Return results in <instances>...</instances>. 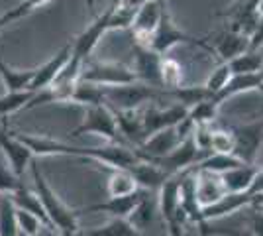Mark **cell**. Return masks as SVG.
Returning a JSON list of instances; mask_svg holds the SVG:
<instances>
[{
	"mask_svg": "<svg viewBox=\"0 0 263 236\" xmlns=\"http://www.w3.org/2000/svg\"><path fill=\"white\" fill-rule=\"evenodd\" d=\"M32 177H33V191L40 195V199L44 203V209L51 225L55 226L57 230V236H73L79 230V223H77V214L79 211H73L69 209L65 203L59 199V195L49 187V183L45 181V177L42 175L40 168L32 164Z\"/></svg>",
	"mask_w": 263,
	"mask_h": 236,
	"instance_id": "obj_1",
	"label": "cell"
},
{
	"mask_svg": "<svg viewBox=\"0 0 263 236\" xmlns=\"http://www.w3.org/2000/svg\"><path fill=\"white\" fill-rule=\"evenodd\" d=\"M181 181L183 173L171 175L159 189V213L163 216L169 236H186L185 225L189 219L181 207Z\"/></svg>",
	"mask_w": 263,
	"mask_h": 236,
	"instance_id": "obj_2",
	"label": "cell"
},
{
	"mask_svg": "<svg viewBox=\"0 0 263 236\" xmlns=\"http://www.w3.org/2000/svg\"><path fill=\"white\" fill-rule=\"evenodd\" d=\"M83 134H97L108 140V144H124L126 140L122 138L116 114L108 104H97L85 108V118L77 128L71 132L73 138Z\"/></svg>",
	"mask_w": 263,
	"mask_h": 236,
	"instance_id": "obj_3",
	"label": "cell"
},
{
	"mask_svg": "<svg viewBox=\"0 0 263 236\" xmlns=\"http://www.w3.org/2000/svg\"><path fill=\"white\" fill-rule=\"evenodd\" d=\"M106 104L114 111H138L145 102H157L163 99V89H155L145 83H132L122 87H104Z\"/></svg>",
	"mask_w": 263,
	"mask_h": 236,
	"instance_id": "obj_4",
	"label": "cell"
},
{
	"mask_svg": "<svg viewBox=\"0 0 263 236\" xmlns=\"http://www.w3.org/2000/svg\"><path fill=\"white\" fill-rule=\"evenodd\" d=\"M81 81H87L99 87H122L138 83L134 69L118 61H90L83 65Z\"/></svg>",
	"mask_w": 263,
	"mask_h": 236,
	"instance_id": "obj_5",
	"label": "cell"
},
{
	"mask_svg": "<svg viewBox=\"0 0 263 236\" xmlns=\"http://www.w3.org/2000/svg\"><path fill=\"white\" fill-rule=\"evenodd\" d=\"M181 44H191V45H200V47H204L206 42H204L202 38H193V35L186 34L185 30H181V28L173 22V18L169 16V12L165 10L161 22H159L157 30H155L154 35H152V40H149V49L157 51L159 56H167L173 47H177V45H181Z\"/></svg>",
	"mask_w": 263,
	"mask_h": 236,
	"instance_id": "obj_6",
	"label": "cell"
},
{
	"mask_svg": "<svg viewBox=\"0 0 263 236\" xmlns=\"http://www.w3.org/2000/svg\"><path fill=\"white\" fill-rule=\"evenodd\" d=\"M165 10H167L165 0H149V2H145L138 8L134 24H132L134 44L142 45V47H149V40H152V35L161 22Z\"/></svg>",
	"mask_w": 263,
	"mask_h": 236,
	"instance_id": "obj_7",
	"label": "cell"
},
{
	"mask_svg": "<svg viewBox=\"0 0 263 236\" xmlns=\"http://www.w3.org/2000/svg\"><path fill=\"white\" fill-rule=\"evenodd\" d=\"M232 132L236 138L234 156L241 159L243 164H255L257 154H259L263 144V120L234 126Z\"/></svg>",
	"mask_w": 263,
	"mask_h": 236,
	"instance_id": "obj_8",
	"label": "cell"
},
{
	"mask_svg": "<svg viewBox=\"0 0 263 236\" xmlns=\"http://www.w3.org/2000/svg\"><path fill=\"white\" fill-rule=\"evenodd\" d=\"M189 108L181 102H173L169 106H157L152 104L142 113L143 116V128H145V140L155 132H161L165 128L177 126L181 120H185Z\"/></svg>",
	"mask_w": 263,
	"mask_h": 236,
	"instance_id": "obj_9",
	"label": "cell"
},
{
	"mask_svg": "<svg viewBox=\"0 0 263 236\" xmlns=\"http://www.w3.org/2000/svg\"><path fill=\"white\" fill-rule=\"evenodd\" d=\"M163 57L157 51L149 49V47H142V45L134 44V63L132 69L136 73V77L140 83H145L155 89H163L161 87V63Z\"/></svg>",
	"mask_w": 263,
	"mask_h": 236,
	"instance_id": "obj_10",
	"label": "cell"
},
{
	"mask_svg": "<svg viewBox=\"0 0 263 236\" xmlns=\"http://www.w3.org/2000/svg\"><path fill=\"white\" fill-rule=\"evenodd\" d=\"M0 150L6 157V164L10 166V169L18 177H22L26 168L32 166L33 157H35L32 150L26 146L18 136L8 132L6 124L0 126Z\"/></svg>",
	"mask_w": 263,
	"mask_h": 236,
	"instance_id": "obj_11",
	"label": "cell"
},
{
	"mask_svg": "<svg viewBox=\"0 0 263 236\" xmlns=\"http://www.w3.org/2000/svg\"><path fill=\"white\" fill-rule=\"evenodd\" d=\"M185 140L181 138L177 126H171V128H165L161 132H155L152 134L142 146L136 148V154L140 159H145V161H155V159H161V157L169 156L173 150L181 146Z\"/></svg>",
	"mask_w": 263,
	"mask_h": 236,
	"instance_id": "obj_12",
	"label": "cell"
},
{
	"mask_svg": "<svg viewBox=\"0 0 263 236\" xmlns=\"http://www.w3.org/2000/svg\"><path fill=\"white\" fill-rule=\"evenodd\" d=\"M22 140L26 146L33 152V156H71V157H87V148L81 146H71L63 140H55L49 136H40V134H16Z\"/></svg>",
	"mask_w": 263,
	"mask_h": 236,
	"instance_id": "obj_13",
	"label": "cell"
},
{
	"mask_svg": "<svg viewBox=\"0 0 263 236\" xmlns=\"http://www.w3.org/2000/svg\"><path fill=\"white\" fill-rule=\"evenodd\" d=\"M204 49H206V51H212L220 61H226V63H228L234 57H238V56H241V53H246L248 49H252V40H250L248 35L240 34V32H236V30H230V28L226 26V30H224L222 34L216 35L214 44L210 45L209 42H206Z\"/></svg>",
	"mask_w": 263,
	"mask_h": 236,
	"instance_id": "obj_14",
	"label": "cell"
},
{
	"mask_svg": "<svg viewBox=\"0 0 263 236\" xmlns=\"http://www.w3.org/2000/svg\"><path fill=\"white\" fill-rule=\"evenodd\" d=\"M257 195H253L252 191L248 193H226L218 203L210 205L206 209H202V223H210V221H218L224 216L241 211L243 207H250L253 203H257Z\"/></svg>",
	"mask_w": 263,
	"mask_h": 236,
	"instance_id": "obj_15",
	"label": "cell"
},
{
	"mask_svg": "<svg viewBox=\"0 0 263 236\" xmlns=\"http://www.w3.org/2000/svg\"><path fill=\"white\" fill-rule=\"evenodd\" d=\"M143 195H145V191L140 189L138 193L126 195V197H108L104 203L88 205L85 209H81L79 213H108L112 219H130L132 213L136 211V207L143 199Z\"/></svg>",
	"mask_w": 263,
	"mask_h": 236,
	"instance_id": "obj_16",
	"label": "cell"
},
{
	"mask_svg": "<svg viewBox=\"0 0 263 236\" xmlns=\"http://www.w3.org/2000/svg\"><path fill=\"white\" fill-rule=\"evenodd\" d=\"M71 51H73V44L63 45L49 61H45L42 67L35 69V77H33L32 85H30V90L37 93V90H42V89H47L55 79H57V75L63 71V67L69 63Z\"/></svg>",
	"mask_w": 263,
	"mask_h": 236,
	"instance_id": "obj_17",
	"label": "cell"
},
{
	"mask_svg": "<svg viewBox=\"0 0 263 236\" xmlns=\"http://www.w3.org/2000/svg\"><path fill=\"white\" fill-rule=\"evenodd\" d=\"M195 179H197V197L202 209L218 203L226 195V187L218 173H212L206 169H195Z\"/></svg>",
	"mask_w": 263,
	"mask_h": 236,
	"instance_id": "obj_18",
	"label": "cell"
},
{
	"mask_svg": "<svg viewBox=\"0 0 263 236\" xmlns=\"http://www.w3.org/2000/svg\"><path fill=\"white\" fill-rule=\"evenodd\" d=\"M114 114H116V122H118L122 138L132 148L142 146L145 142V128H143L142 113L140 111H114Z\"/></svg>",
	"mask_w": 263,
	"mask_h": 236,
	"instance_id": "obj_19",
	"label": "cell"
},
{
	"mask_svg": "<svg viewBox=\"0 0 263 236\" xmlns=\"http://www.w3.org/2000/svg\"><path fill=\"white\" fill-rule=\"evenodd\" d=\"M252 90H263V71L261 73H243V75H234L232 81L220 90L218 95L212 97V101L218 106H222L224 102L238 97L241 93H252Z\"/></svg>",
	"mask_w": 263,
	"mask_h": 236,
	"instance_id": "obj_20",
	"label": "cell"
},
{
	"mask_svg": "<svg viewBox=\"0 0 263 236\" xmlns=\"http://www.w3.org/2000/svg\"><path fill=\"white\" fill-rule=\"evenodd\" d=\"M259 166L255 164H243L240 168H234L226 173H222V183L226 187V193H248L255 183V177L259 173Z\"/></svg>",
	"mask_w": 263,
	"mask_h": 236,
	"instance_id": "obj_21",
	"label": "cell"
},
{
	"mask_svg": "<svg viewBox=\"0 0 263 236\" xmlns=\"http://www.w3.org/2000/svg\"><path fill=\"white\" fill-rule=\"evenodd\" d=\"M130 171L134 173L140 189H143V191H159L161 185L171 177L165 169H161L152 161H145V159H140Z\"/></svg>",
	"mask_w": 263,
	"mask_h": 236,
	"instance_id": "obj_22",
	"label": "cell"
},
{
	"mask_svg": "<svg viewBox=\"0 0 263 236\" xmlns=\"http://www.w3.org/2000/svg\"><path fill=\"white\" fill-rule=\"evenodd\" d=\"M33 77H35V69H14L0 57V81L6 93L30 90Z\"/></svg>",
	"mask_w": 263,
	"mask_h": 236,
	"instance_id": "obj_23",
	"label": "cell"
},
{
	"mask_svg": "<svg viewBox=\"0 0 263 236\" xmlns=\"http://www.w3.org/2000/svg\"><path fill=\"white\" fill-rule=\"evenodd\" d=\"M12 199H14V205H16L18 209H24V211H28V213H33L35 216H40L51 232H57V230H55V226L51 225V221H49L47 213H45L44 203H42L40 195H37L35 191H30L26 185H22L18 191L12 193Z\"/></svg>",
	"mask_w": 263,
	"mask_h": 236,
	"instance_id": "obj_24",
	"label": "cell"
},
{
	"mask_svg": "<svg viewBox=\"0 0 263 236\" xmlns=\"http://www.w3.org/2000/svg\"><path fill=\"white\" fill-rule=\"evenodd\" d=\"M140 191V185L130 169H110V177L106 181L108 197H126Z\"/></svg>",
	"mask_w": 263,
	"mask_h": 236,
	"instance_id": "obj_25",
	"label": "cell"
},
{
	"mask_svg": "<svg viewBox=\"0 0 263 236\" xmlns=\"http://www.w3.org/2000/svg\"><path fill=\"white\" fill-rule=\"evenodd\" d=\"M12 193H0V236H20Z\"/></svg>",
	"mask_w": 263,
	"mask_h": 236,
	"instance_id": "obj_26",
	"label": "cell"
},
{
	"mask_svg": "<svg viewBox=\"0 0 263 236\" xmlns=\"http://www.w3.org/2000/svg\"><path fill=\"white\" fill-rule=\"evenodd\" d=\"M71 102L81 104V106H85V108H87V106H97V104H106L104 87L92 85V83H87V81H79Z\"/></svg>",
	"mask_w": 263,
	"mask_h": 236,
	"instance_id": "obj_27",
	"label": "cell"
},
{
	"mask_svg": "<svg viewBox=\"0 0 263 236\" xmlns=\"http://www.w3.org/2000/svg\"><path fill=\"white\" fill-rule=\"evenodd\" d=\"M240 166H243V161L238 159L236 156H232V154H214L212 152L195 169H206V171L222 175V173H226V171H230L234 168H240Z\"/></svg>",
	"mask_w": 263,
	"mask_h": 236,
	"instance_id": "obj_28",
	"label": "cell"
},
{
	"mask_svg": "<svg viewBox=\"0 0 263 236\" xmlns=\"http://www.w3.org/2000/svg\"><path fill=\"white\" fill-rule=\"evenodd\" d=\"M230 63L234 75H243V73H261L263 71V56L259 49H248L246 53L234 57Z\"/></svg>",
	"mask_w": 263,
	"mask_h": 236,
	"instance_id": "obj_29",
	"label": "cell"
},
{
	"mask_svg": "<svg viewBox=\"0 0 263 236\" xmlns=\"http://www.w3.org/2000/svg\"><path fill=\"white\" fill-rule=\"evenodd\" d=\"M33 90H20V93H4L0 97V118L10 116L18 111H26L33 99Z\"/></svg>",
	"mask_w": 263,
	"mask_h": 236,
	"instance_id": "obj_30",
	"label": "cell"
},
{
	"mask_svg": "<svg viewBox=\"0 0 263 236\" xmlns=\"http://www.w3.org/2000/svg\"><path fill=\"white\" fill-rule=\"evenodd\" d=\"M90 236H140V230L130 223V219H110L104 226L88 230Z\"/></svg>",
	"mask_w": 263,
	"mask_h": 236,
	"instance_id": "obj_31",
	"label": "cell"
},
{
	"mask_svg": "<svg viewBox=\"0 0 263 236\" xmlns=\"http://www.w3.org/2000/svg\"><path fill=\"white\" fill-rule=\"evenodd\" d=\"M161 87H163V90H173L183 87V67L173 57H163V63H161Z\"/></svg>",
	"mask_w": 263,
	"mask_h": 236,
	"instance_id": "obj_32",
	"label": "cell"
},
{
	"mask_svg": "<svg viewBox=\"0 0 263 236\" xmlns=\"http://www.w3.org/2000/svg\"><path fill=\"white\" fill-rule=\"evenodd\" d=\"M47 2H49V0H20L16 6L8 8V10L0 16V30L6 28L8 24H14V22H18V20H22L24 16L32 14L35 8L44 6V4H47Z\"/></svg>",
	"mask_w": 263,
	"mask_h": 236,
	"instance_id": "obj_33",
	"label": "cell"
},
{
	"mask_svg": "<svg viewBox=\"0 0 263 236\" xmlns=\"http://www.w3.org/2000/svg\"><path fill=\"white\" fill-rule=\"evenodd\" d=\"M232 77H234V71H232L230 63L220 61L218 65L214 67V71H212L209 77H206V81H204V87H206V90L210 93V97L218 95L220 90L230 83Z\"/></svg>",
	"mask_w": 263,
	"mask_h": 236,
	"instance_id": "obj_34",
	"label": "cell"
},
{
	"mask_svg": "<svg viewBox=\"0 0 263 236\" xmlns=\"http://www.w3.org/2000/svg\"><path fill=\"white\" fill-rule=\"evenodd\" d=\"M154 216H155V203L147 197V193L143 195V199L140 201V205L136 207V211L132 213L130 216V223L140 232H142L143 228H147V226L154 223Z\"/></svg>",
	"mask_w": 263,
	"mask_h": 236,
	"instance_id": "obj_35",
	"label": "cell"
},
{
	"mask_svg": "<svg viewBox=\"0 0 263 236\" xmlns=\"http://www.w3.org/2000/svg\"><path fill=\"white\" fill-rule=\"evenodd\" d=\"M212 152L214 154H232L236 148V138L232 128H214L212 126Z\"/></svg>",
	"mask_w": 263,
	"mask_h": 236,
	"instance_id": "obj_36",
	"label": "cell"
},
{
	"mask_svg": "<svg viewBox=\"0 0 263 236\" xmlns=\"http://www.w3.org/2000/svg\"><path fill=\"white\" fill-rule=\"evenodd\" d=\"M218 111H220L218 104L212 101V99H209V101H202L198 102L197 106H193L189 111V118L195 124H212L216 120V116H218Z\"/></svg>",
	"mask_w": 263,
	"mask_h": 236,
	"instance_id": "obj_37",
	"label": "cell"
},
{
	"mask_svg": "<svg viewBox=\"0 0 263 236\" xmlns=\"http://www.w3.org/2000/svg\"><path fill=\"white\" fill-rule=\"evenodd\" d=\"M18 209V207H16ZM18 214V228H20V232L22 234H28V236H37L42 230H49L45 223L40 219V216H35L33 213H28V211H24V209H18L16 211Z\"/></svg>",
	"mask_w": 263,
	"mask_h": 236,
	"instance_id": "obj_38",
	"label": "cell"
},
{
	"mask_svg": "<svg viewBox=\"0 0 263 236\" xmlns=\"http://www.w3.org/2000/svg\"><path fill=\"white\" fill-rule=\"evenodd\" d=\"M22 185V177H18L10 169V166H4L0 161V193H14Z\"/></svg>",
	"mask_w": 263,
	"mask_h": 236,
	"instance_id": "obj_39",
	"label": "cell"
},
{
	"mask_svg": "<svg viewBox=\"0 0 263 236\" xmlns=\"http://www.w3.org/2000/svg\"><path fill=\"white\" fill-rule=\"evenodd\" d=\"M263 45V10L261 16H259V22H257V28L252 35V49H259Z\"/></svg>",
	"mask_w": 263,
	"mask_h": 236,
	"instance_id": "obj_40",
	"label": "cell"
},
{
	"mask_svg": "<svg viewBox=\"0 0 263 236\" xmlns=\"http://www.w3.org/2000/svg\"><path fill=\"white\" fill-rule=\"evenodd\" d=\"M252 236H263V211L252 214Z\"/></svg>",
	"mask_w": 263,
	"mask_h": 236,
	"instance_id": "obj_41",
	"label": "cell"
},
{
	"mask_svg": "<svg viewBox=\"0 0 263 236\" xmlns=\"http://www.w3.org/2000/svg\"><path fill=\"white\" fill-rule=\"evenodd\" d=\"M124 6H132V8H140L142 4H145V2H149V0H120Z\"/></svg>",
	"mask_w": 263,
	"mask_h": 236,
	"instance_id": "obj_42",
	"label": "cell"
},
{
	"mask_svg": "<svg viewBox=\"0 0 263 236\" xmlns=\"http://www.w3.org/2000/svg\"><path fill=\"white\" fill-rule=\"evenodd\" d=\"M73 236H90V232H88V230H81V228H79V230Z\"/></svg>",
	"mask_w": 263,
	"mask_h": 236,
	"instance_id": "obj_43",
	"label": "cell"
},
{
	"mask_svg": "<svg viewBox=\"0 0 263 236\" xmlns=\"http://www.w3.org/2000/svg\"><path fill=\"white\" fill-rule=\"evenodd\" d=\"M87 6L88 8H92V6H95V0H87Z\"/></svg>",
	"mask_w": 263,
	"mask_h": 236,
	"instance_id": "obj_44",
	"label": "cell"
},
{
	"mask_svg": "<svg viewBox=\"0 0 263 236\" xmlns=\"http://www.w3.org/2000/svg\"><path fill=\"white\" fill-rule=\"evenodd\" d=\"M20 236H28V234H22V232H20Z\"/></svg>",
	"mask_w": 263,
	"mask_h": 236,
	"instance_id": "obj_45",
	"label": "cell"
},
{
	"mask_svg": "<svg viewBox=\"0 0 263 236\" xmlns=\"http://www.w3.org/2000/svg\"><path fill=\"white\" fill-rule=\"evenodd\" d=\"M186 236H189V234H186Z\"/></svg>",
	"mask_w": 263,
	"mask_h": 236,
	"instance_id": "obj_46",
	"label": "cell"
}]
</instances>
